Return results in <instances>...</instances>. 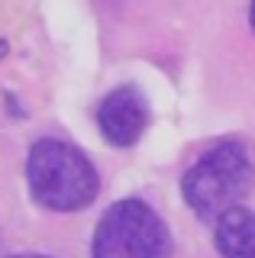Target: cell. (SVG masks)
Returning a JSON list of instances; mask_svg holds the SVG:
<instances>
[{"label":"cell","instance_id":"cell-1","mask_svg":"<svg viewBox=\"0 0 255 258\" xmlns=\"http://www.w3.org/2000/svg\"><path fill=\"white\" fill-rule=\"evenodd\" d=\"M26 181L36 204L55 213H75L94 204L100 177L81 149L61 139H39L26 155Z\"/></svg>","mask_w":255,"mask_h":258},{"label":"cell","instance_id":"cell-2","mask_svg":"<svg viewBox=\"0 0 255 258\" xmlns=\"http://www.w3.org/2000/svg\"><path fill=\"white\" fill-rule=\"evenodd\" d=\"M252 165L242 142H220L184 171L181 194L201 220H220L249 190Z\"/></svg>","mask_w":255,"mask_h":258},{"label":"cell","instance_id":"cell-3","mask_svg":"<svg viewBox=\"0 0 255 258\" xmlns=\"http://www.w3.org/2000/svg\"><path fill=\"white\" fill-rule=\"evenodd\" d=\"M171 232L146 200H119L94 229V258H168Z\"/></svg>","mask_w":255,"mask_h":258},{"label":"cell","instance_id":"cell-4","mask_svg":"<svg viewBox=\"0 0 255 258\" xmlns=\"http://www.w3.org/2000/svg\"><path fill=\"white\" fill-rule=\"evenodd\" d=\"M97 126H100L103 139L110 145H116V149L136 145L139 136L149 126V103L139 94V87L123 84L103 97V103L97 110Z\"/></svg>","mask_w":255,"mask_h":258},{"label":"cell","instance_id":"cell-5","mask_svg":"<svg viewBox=\"0 0 255 258\" xmlns=\"http://www.w3.org/2000/svg\"><path fill=\"white\" fill-rule=\"evenodd\" d=\"M217 248L223 258H255V213L229 207L217 220Z\"/></svg>","mask_w":255,"mask_h":258},{"label":"cell","instance_id":"cell-6","mask_svg":"<svg viewBox=\"0 0 255 258\" xmlns=\"http://www.w3.org/2000/svg\"><path fill=\"white\" fill-rule=\"evenodd\" d=\"M7 258H49V255H33V252H23V255H7Z\"/></svg>","mask_w":255,"mask_h":258},{"label":"cell","instance_id":"cell-7","mask_svg":"<svg viewBox=\"0 0 255 258\" xmlns=\"http://www.w3.org/2000/svg\"><path fill=\"white\" fill-rule=\"evenodd\" d=\"M249 23H252V32H255V0H252V7H249Z\"/></svg>","mask_w":255,"mask_h":258},{"label":"cell","instance_id":"cell-8","mask_svg":"<svg viewBox=\"0 0 255 258\" xmlns=\"http://www.w3.org/2000/svg\"><path fill=\"white\" fill-rule=\"evenodd\" d=\"M4 55H7V42H4V39H0V58H4Z\"/></svg>","mask_w":255,"mask_h":258}]
</instances>
